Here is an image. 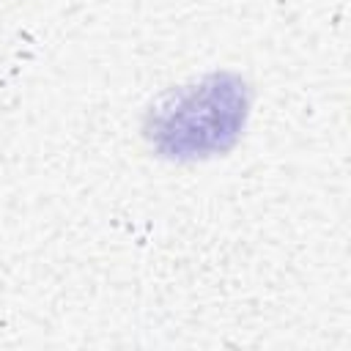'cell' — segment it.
<instances>
[{
	"label": "cell",
	"mask_w": 351,
	"mask_h": 351,
	"mask_svg": "<svg viewBox=\"0 0 351 351\" xmlns=\"http://www.w3.org/2000/svg\"><path fill=\"white\" fill-rule=\"evenodd\" d=\"M239 88L236 80L214 77L173 96V104L162 107L156 121L159 143L178 156L181 151L195 156L228 148L244 123L247 101Z\"/></svg>",
	"instance_id": "obj_1"
}]
</instances>
